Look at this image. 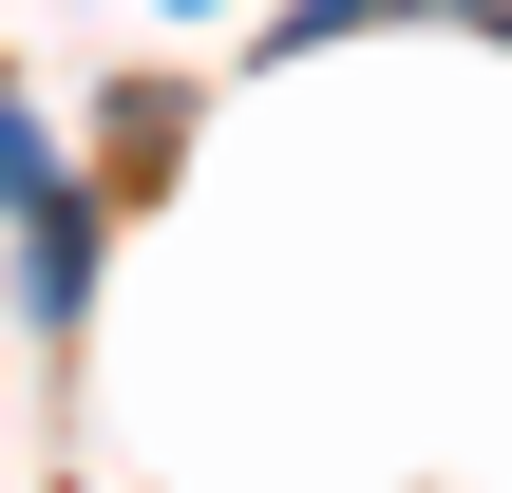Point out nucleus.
Instances as JSON below:
<instances>
[{
    "instance_id": "nucleus-2",
    "label": "nucleus",
    "mask_w": 512,
    "mask_h": 493,
    "mask_svg": "<svg viewBox=\"0 0 512 493\" xmlns=\"http://www.w3.org/2000/svg\"><path fill=\"white\" fill-rule=\"evenodd\" d=\"M380 19H494V0H304V19H266V38L304 57V38H380Z\"/></svg>"
},
{
    "instance_id": "nucleus-1",
    "label": "nucleus",
    "mask_w": 512,
    "mask_h": 493,
    "mask_svg": "<svg viewBox=\"0 0 512 493\" xmlns=\"http://www.w3.org/2000/svg\"><path fill=\"white\" fill-rule=\"evenodd\" d=\"M0 209H19V304H38V323H76V304H95V228H76V190H57V133H38V114H0Z\"/></svg>"
}]
</instances>
